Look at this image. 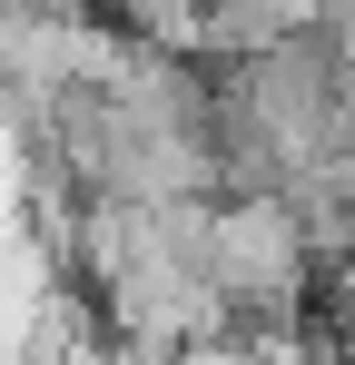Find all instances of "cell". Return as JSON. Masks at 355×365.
Listing matches in <instances>:
<instances>
[{"label":"cell","instance_id":"cell-1","mask_svg":"<svg viewBox=\"0 0 355 365\" xmlns=\"http://www.w3.org/2000/svg\"><path fill=\"white\" fill-rule=\"evenodd\" d=\"M207 277L227 306V336H316L306 297H326V277L306 257V227L287 217V197H217Z\"/></svg>","mask_w":355,"mask_h":365},{"label":"cell","instance_id":"cell-2","mask_svg":"<svg viewBox=\"0 0 355 365\" xmlns=\"http://www.w3.org/2000/svg\"><path fill=\"white\" fill-rule=\"evenodd\" d=\"M316 365H355V356H336V346H326V356H316Z\"/></svg>","mask_w":355,"mask_h":365}]
</instances>
